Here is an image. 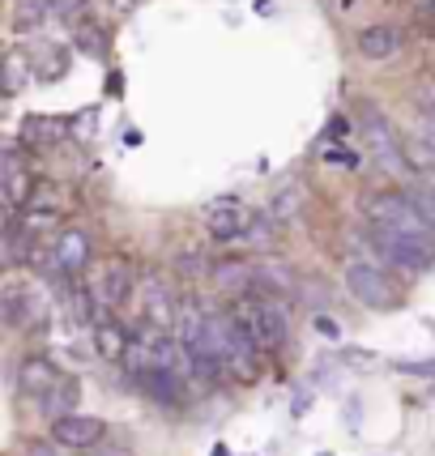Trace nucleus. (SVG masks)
Returning <instances> with one entry per match:
<instances>
[{
    "label": "nucleus",
    "instance_id": "obj_1",
    "mask_svg": "<svg viewBox=\"0 0 435 456\" xmlns=\"http://www.w3.org/2000/svg\"><path fill=\"white\" fill-rule=\"evenodd\" d=\"M363 218L372 222V231H389V235H406V239H435V231L423 222L410 192H397V188L363 197Z\"/></svg>",
    "mask_w": 435,
    "mask_h": 456
},
{
    "label": "nucleus",
    "instance_id": "obj_2",
    "mask_svg": "<svg viewBox=\"0 0 435 456\" xmlns=\"http://www.w3.org/2000/svg\"><path fill=\"white\" fill-rule=\"evenodd\" d=\"M235 316L248 324V333L257 338V346L265 350V354L286 350V341H291V316H286V307H282L274 295H265V290L239 295Z\"/></svg>",
    "mask_w": 435,
    "mask_h": 456
},
{
    "label": "nucleus",
    "instance_id": "obj_3",
    "mask_svg": "<svg viewBox=\"0 0 435 456\" xmlns=\"http://www.w3.org/2000/svg\"><path fill=\"white\" fill-rule=\"evenodd\" d=\"M86 290L94 295V303H99V316L111 320V312L116 307H124L128 298L137 295V269H133V260L128 256H103V265H94V269H86Z\"/></svg>",
    "mask_w": 435,
    "mask_h": 456
},
{
    "label": "nucleus",
    "instance_id": "obj_4",
    "mask_svg": "<svg viewBox=\"0 0 435 456\" xmlns=\"http://www.w3.org/2000/svg\"><path fill=\"white\" fill-rule=\"evenodd\" d=\"M341 281H346V290H350L363 307H372V312H393V307H401V286L389 278V269L376 265V260H346Z\"/></svg>",
    "mask_w": 435,
    "mask_h": 456
},
{
    "label": "nucleus",
    "instance_id": "obj_5",
    "mask_svg": "<svg viewBox=\"0 0 435 456\" xmlns=\"http://www.w3.org/2000/svg\"><path fill=\"white\" fill-rule=\"evenodd\" d=\"M90 256H94V243L86 231H64L56 243H47L43 252H35L30 265H39L43 273H52V278H81L86 269H90Z\"/></svg>",
    "mask_w": 435,
    "mask_h": 456
},
{
    "label": "nucleus",
    "instance_id": "obj_6",
    "mask_svg": "<svg viewBox=\"0 0 435 456\" xmlns=\"http://www.w3.org/2000/svg\"><path fill=\"white\" fill-rule=\"evenodd\" d=\"M0 312H4V324H9V329H35V333H43V329H47V316H52V303H47V295L35 290V286L9 281L4 295H0Z\"/></svg>",
    "mask_w": 435,
    "mask_h": 456
},
{
    "label": "nucleus",
    "instance_id": "obj_7",
    "mask_svg": "<svg viewBox=\"0 0 435 456\" xmlns=\"http://www.w3.org/2000/svg\"><path fill=\"white\" fill-rule=\"evenodd\" d=\"M380 256L389 260L401 273H427L435 265V239H406V235H389V231H372Z\"/></svg>",
    "mask_w": 435,
    "mask_h": 456
},
{
    "label": "nucleus",
    "instance_id": "obj_8",
    "mask_svg": "<svg viewBox=\"0 0 435 456\" xmlns=\"http://www.w3.org/2000/svg\"><path fill=\"white\" fill-rule=\"evenodd\" d=\"M137 307H141V329H171L179 316V303L171 295V281L150 273L137 281Z\"/></svg>",
    "mask_w": 435,
    "mask_h": 456
},
{
    "label": "nucleus",
    "instance_id": "obj_9",
    "mask_svg": "<svg viewBox=\"0 0 435 456\" xmlns=\"http://www.w3.org/2000/svg\"><path fill=\"white\" fill-rule=\"evenodd\" d=\"M0 192H4V209H9V218H18L21 209L30 205L35 197V171L26 167V154H21L18 145H4V159H0Z\"/></svg>",
    "mask_w": 435,
    "mask_h": 456
},
{
    "label": "nucleus",
    "instance_id": "obj_10",
    "mask_svg": "<svg viewBox=\"0 0 435 456\" xmlns=\"http://www.w3.org/2000/svg\"><path fill=\"white\" fill-rule=\"evenodd\" d=\"M201 222H205V231H209V235L226 243V239L243 235L257 218H252V209H248L239 197H214L205 209H201Z\"/></svg>",
    "mask_w": 435,
    "mask_h": 456
},
{
    "label": "nucleus",
    "instance_id": "obj_11",
    "mask_svg": "<svg viewBox=\"0 0 435 456\" xmlns=\"http://www.w3.org/2000/svg\"><path fill=\"white\" fill-rule=\"evenodd\" d=\"M363 133H367V141H372V150H376V159L384 162V167H393V171L406 167V145L397 141L393 124L380 116L376 107H363Z\"/></svg>",
    "mask_w": 435,
    "mask_h": 456
},
{
    "label": "nucleus",
    "instance_id": "obj_12",
    "mask_svg": "<svg viewBox=\"0 0 435 456\" xmlns=\"http://www.w3.org/2000/svg\"><path fill=\"white\" fill-rule=\"evenodd\" d=\"M103 427L99 418L90 414H69V418H56L52 422V444H60V448H94L103 439Z\"/></svg>",
    "mask_w": 435,
    "mask_h": 456
},
{
    "label": "nucleus",
    "instance_id": "obj_13",
    "mask_svg": "<svg viewBox=\"0 0 435 456\" xmlns=\"http://www.w3.org/2000/svg\"><path fill=\"white\" fill-rule=\"evenodd\" d=\"M56 379H60V371H56V362H52V358L26 354L18 362V393H21V397L39 401L47 388H56Z\"/></svg>",
    "mask_w": 435,
    "mask_h": 456
},
{
    "label": "nucleus",
    "instance_id": "obj_14",
    "mask_svg": "<svg viewBox=\"0 0 435 456\" xmlns=\"http://www.w3.org/2000/svg\"><path fill=\"white\" fill-rule=\"evenodd\" d=\"M355 47L363 60H393L406 47V35L397 26H367V30H358Z\"/></svg>",
    "mask_w": 435,
    "mask_h": 456
},
{
    "label": "nucleus",
    "instance_id": "obj_15",
    "mask_svg": "<svg viewBox=\"0 0 435 456\" xmlns=\"http://www.w3.org/2000/svg\"><path fill=\"white\" fill-rule=\"evenodd\" d=\"M141 393L159 405H179L184 401V388H188V376H176V371H145V376H133Z\"/></svg>",
    "mask_w": 435,
    "mask_h": 456
},
{
    "label": "nucleus",
    "instance_id": "obj_16",
    "mask_svg": "<svg viewBox=\"0 0 435 456\" xmlns=\"http://www.w3.org/2000/svg\"><path fill=\"white\" fill-rule=\"evenodd\" d=\"M128 346H133V333H128L116 316L94 324V354H99L103 362H124V358H128Z\"/></svg>",
    "mask_w": 435,
    "mask_h": 456
},
{
    "label": "nucleus",
    "instance_id": "obj_17",
    "mask_svg": "<svg viewBox=\"0 0 435 456\" xmlns=\"http://www.w3.org/2000/svg\"><path fill=\"white\" fill-rule=\"evenodd\" d=\"M78 401H81V379L78 376H60L56 379V388H47L39 397V410L43 418H69V414H78Z\"/></svg>",
    "mask_w": 435,
    "mask_h": 456
},
{
    "label": "nucleus",
    "instance_id": "obj_18",
    "mask_svg": "<svg viewBox=\"0 0 435 456\" xmlns=\"http://www.w3.org/2000/svg\"><path fill=\"white\" fill-rule=\"evenodd\" d=\"M299 214V188H286L269 200V222H291Z\"/></svg>",
    "mask_w": 435,
    "mask_h": 456
},
{
    "label": "nucleus",
    "instance_id": "obj_19",
    "mask_svg": "<svg viewBox=\"0 0 435 456\" xmlns=\"http://www.w3.org/2000/svg\"><path fill=\"white\" fill-rule=\"evenodd\" d=\"M47 13H52V0H21V4H18V26H21V30H26L30 21L39 26Z\"/></svg>",
    "mask_w": 435,
    "mask_h": 456
},
{
    "label": "nucleus",
    "instance_id": "obj_20",
    "mask_svg": "<svg viewBox=\"0 0 435 456\" xmlns=\"http://www.w3.org/2000/svg\"><path fill=\"white\" fill-rule=\"evenodd\" d=\"M410 200L418 205V214H423V222L435 231V188H414L410 192Z\"/></svg>",
    "mask_w": 435,
    "mask_h": 456
},
{
    "label": "nucleus",
    "instance_id": "obj_21",
    "mask_svg": "<svg viewBox=\"0 0 435 456\" xmlns=\"http://www.w3.org/2000/svg\"><path fill=\"white\" fill-rule=\"evenodd\" d=\"M52 13H56V18L78 21L81 13H86V0H52Z\"/></svg>",
    "mask_w": 435,
    "mask_h": 456
},
{
    "label": "nucleus",
    "instance_id": "obj_22",
    "mask_svg": "<svg viewBox=\"0 0 435 456\" xmlns=\"http://www.w3.org/2000/svg\"><path fill=\"white\" fill-rule=\"evenodd\" d=\"M401 376H435V358H418V362H393Z\"/></svg>",
    "mask_w": 435,
    "mask_h": 456
},
{
    "label": "nucleus",
    "instance_id": "obj_23",
    "mask_svg": "<svg viewBox=\"0 0 435 456\" xmlns=\"http://www.w3.org/2000/svg\"><path fill=\"white\" fill-rule=\"evenodd\" d=\"M21 90V56H9V73H4V94H18Z\"/></svg>",
    "mask_w": 435,
    "mask_h": 456
},
{
    "label": "nucleus",
    "instance_id": "obj_24",
    "mask_svg": "<svg viewBox=\"0 0 435 456\" xmlns=\"http://www.w3.org/2000/svg\"><path fill=\"white\" fill-rule=\"evenodd\" d=\"M324 162H341V167H358V154H350V150H324Z\"/></svg>",
    "mask_w": 435,
    "mask_h": 456
},
{
    "label": "nucleus",
    "instance_id": "obj_25",
    "mask_svg": "<svg viewBox=\"0 0 435 456\" xmlns=\"http://www.w3.org/2000/svg\"><path fill=\"white\" fill-rule=\"evenodd\" d=\"M341 358H350V362H358V367L376 362V354H367V350H355V346H341Z\"/></svg>",
    "mask_w": 435,
    "mask_h": 456
},
{
    "label": "nucleus",
    "instance_id": "obj_26",
    "mask_svg": "<svg viewBox=\"0 0 435 456\" xmlns=\"http://www.w3.org/2000/svg\"><path fill=\"white\" fill-rule=\"evenodd\" d=\"M346 128H350V124H346V119H333V124H329V128H324V137H320V141H333V137H346Z\"/></svg>",
    "mask_w": 435,
    "mask_h": 456
},
{
    "label": "nucleus",
    "instance_id": "obj_27",
    "mask_svg": "<svg viewBox=\"0 0 435 456\" xmlns=\"http://www.w3.org/2000/svg\"><path fill=\"white\" fill-rule=\"evenodd\" d=\"M316 329H320V333H329V338H337V324H333V320L320 316V320H316Z\"/></svg>",
    "mask_w": 435,
    "mask_h": 456
},
{
    "label": "nucleus",
    "instance_id": "obj_28",
    "mask_svg": "<svg viewBox=\"0 0 435 456\" xmlns=\"http://www.w3.org/2000/svg\"><path fill=\"white\" fill-rule=\"evenodd\" d=\"M431 4H435V0H431Z\"/></svg>",
    "mask_w": 435,
    "mask_h": 456
}]
</instances>
